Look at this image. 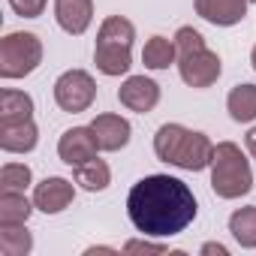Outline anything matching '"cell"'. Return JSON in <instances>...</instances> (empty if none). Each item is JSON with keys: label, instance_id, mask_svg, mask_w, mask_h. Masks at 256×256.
Wrapping results in <instances>:
<instances>
[{"label": "cell", "instance_id": "6da1fadb", "mask_svg": "<svg viewBox=\"0 0 256 256\" xmlns=\"http://www.w3.org/2000/svg\"><path fill=\"white\" fill-rule=\"evenodd\" d=\"M199 214V202L181 178L172 175H145L126 193V217L151 238L181 235Z\"/></svg>", "mask_w": 256, "mask_h": 256}, {"label": "cell", "instance_id": "7a4b0ae2", "mask_svg": "<svg viewBox=\"0 0 256 256\" xmlns=\"http://www.w3.org/2000/svg\"><path fill=\"white\" fill-rule=\"evenodd\" d=\"M154 154H157V160H163L175 169L202 172L211 166L214 142L205 133L190 130L184 124H163L154 136Z\"/></svg>", "mask_w": 256, "mask_h": 256}, {"label": "cell", "instance_id": "3957f363", "mask_svg": "<svg viewBox=\"0 0 256 256\" xmlns=\"http://www.w3.org/2000/svg\"><path fill=\"white\" fill-rule=\"evenodd\" d=\"M133 40H136V24L124 16H108L102 18L96 30V46H94V64L102 76H124L133 66Z\"/></svg>", "mask_w": 256, "mask_h": 256}, {"label": "cell", "instance_id": "277c9868", "mask_svg": "<svg viewBox=\"0 0 256 256\" xmlns=\"http://www.w3.org/2000/svg\"><path fill=\"white\" fill-rule=\"evenodd\" d=\"M208 169H211V190L220 199H241L253 190L250 160L235 142H217Z\"/></svg>", "mask_w": 256, "mask_h": 256}, {"label": "cell", "instance_id": "5b68a950", "mask_svg": "<svg viewBox=\"0 0 256 256\" xmlns=\"http://www.w3.org/2000/svg\"><path fill=\"white\" fill-rule=\"evenodd\" d=\"M42 64V40L30 30H12L0 40V78L16 82Z\"/></svg>", "mask_w": 256, "mask_h": 256}, {"label": "cell", "instance_id": "8992f818", "mask_svg": "<svg viewBox=\"0 0 256 256\" xmlns=\"http://www.w3.org/2000/svg\"><path fill=\"white\" fill-rule=\"evenodd\" d=\"M96 100V82L88 70H66L54 82V102L60 112L78 114L88 112Z\"/></svg>", "mask_w": 256, "mask_h": 256}, {"label": "cell", "instance_id": "52a82bcc", "mask_svg": "<svg viewBox=\"0 0 256 256\" xmlns=\"http://www.w3.org/2000/svg\"><path fill=\"white\" fill-rule=\"evenodd\" d=\"M178 72H181V82L187 88H211L220 72H223V64H220V54L211 52V48H202L196 54H187V58H178Z\"/></svg>", "mask_w": 256, "mask_h": 256}, {"label": "cell", "instance_id": "ba28073f", "mask_svg": "<svg viewBox=\"0 0 256 256\" xmlns=\"http://www.w3.org/2000/svg\"><path fill=\"white\" fill-rule=\"evenodd\" d=\"M88 126L94 130V139H96L100 151H108V154H114V151H124L126 145H130V136H133V126H130V120H126V118H120V114H112V112H102V114H96V118H94Z\"/></svg>", "mask_w": 256, "mask_h": 256}, {"label": "cell", "instance_id": "9c48e42d", "mask_svg": "<svg viewBox=\"0 0 256 256\" xmlns=\"http://www.w3.org/2000/svg\"><path fill=\"white\" fill-rule=\"evenodd\" d=\"M118 102L136 114H148L160 102V84L148 76H130L118 88Z\"/></svg>", "mask_w": 256, "mask_h": 256}, {"label": "cell", "instance_id": "30bf717a", "mask_svg": "<svg viewBox=\"0 0 256 256\" xmlns=\"http://www.w3.org/2000/svg\"><path fill=\"white\" fill-rule=\"evenodd\" d=\"M100 151L96 139H94V130L90 126H70V130L60 133L58 139V157L66 163V166H82L88 160H94Z\"/></svg>", "mask_w": 256, "mask_h": 256}, {"label": "cell", "instance_id": "8fae6325", "mask_svg": "<svg viewBox=\"0 0 256 256\" xmlns=\"http://www.w3.org/2000/svg\"><path fill=\"white\" fill-rule=\"evenodd\" d=\"M76 199V184L60 178V175H48L34 187V205L42 214H60L64 208H70Z\"/></svg>", "mask_w": 256, "mask_h": 256}, {"label": "cell", "instance_id": "7c38bea8", "mask_svg": "<svg viewBox=\"0 0 256 256\" xmlns=\"http://www.w3.org/2000/svg\"><path fill=\"white\" fill-rule=\"evenodd\" d=\"M196 16L214 28H235L244 22L250 0H193Z\"/></svg>", "mask_w": 256, "mask_h": 256}, {"label": "cell", "instance_id": "4fadbf2b", "mask_svg": "<svg viewBox=\"0 0 256 256\" xmlns=\"http://www.w3.org/2000/svg\"><path fill=\"white\" fill-rule=\"evenodd\" d=\"M54 22L64 34L82 36L94 22V0H54Z\"/></svg>", "mask_w": 256, "mask_h": 256}, {"label": "cell", "instance_id": "5bb4252c", "mask_svg": "<svg viewBox=\"0 0 256 256\" xmlns=\"http://www.w3.org/2000/svg\"><path fill=\"white\" fill-rule=\"evenodd\" d=\"M40 142V130L34 118L18 124H0V148L6 154H30Z\"/></svg>", "mask_w": 256, "mask_h": 256}, {"label": "cell", "instance_id": "9a60e30c", "mask_svg": "<svg viewBox=\"0 0 256 256\" xmlns=\"http://www.w3.org/2000/svg\"><path fill=\"white\" fill-rule=\"evenodd\" d=\"M34 118V96L16 88L0 90V124H18Z\"/></svg>", "mask_w": 256, "mask_h": 256}, {"label": "cell", "instance_id": "2e32d148", "mask_svg": "<svg viewBox=\"0 0 256 256\" xmlns=\"http://www.w3.org/2000/svg\"><path fill=\"white\" fill-rule=\"evenodd\" d=\"M226 112L235 124H250L256 120V84L244 82V84H235L226 96Z\"/></svg>", "mask_w": 256, "mask_h": 256}, {"label": "cell", "instance_id": "e0dca14e", "mask_svg": "<svg viewBox=\"0 0 256 256\" xmlns=\"http://www.w3.org/2000/svg\"><path fill=\"white\" fill-rule=\"evenodd\" d=\"M72 181L82 190H88V193H102L112 184V169H108L106 160L94 157V160H88V163H82V166L72 169Z\"/></svg>", "mask_w": 256, "mask_h": 256}, {"label": "cell", "instance_id": "ac0fdd59", "mask_svg": "<svg viewBox=\"0 0 256 256\" xmlns=\"http://www.w3.org/2000/svg\"><path fill=\"white\" fill-rule=\"evenodd\" d=\"M142 64L148 70H169L172 64H178V52H175V40L169 36H151L142 48Z\"/></svg>", "mask_w": 256, "mask_h": 256}, {"label": "cell", "instance_id": "d6986e66", "mask_svg": "<svg viewBox=\"0 0 256 256\" xmlns=\"http://www.w3.org/2000/svg\"><path fill=\"white\" fill-rule=\"evenodd\" d=\"M229 232L244 250H256V205L235 208L229 214Z\"/></svg>", "mask_w": 256, "mask_h": 256}, {"label": "cell", "instance_id": "ffe728a7", "mask_svg": "<svg viewBox=\"0 0 256 256\" xmlns=\"http://www.w3.org/2000/svg\"><path fill=\"white\" fill-rule=\"evenodd\" d=\"M34 250V235L28 223H0V253L4 256H28Z\"/></svg>", "mask_w": 256, "mask_h": 256}, {"label": "cell", "instance_id": "44dd1931", "mask_svg": "<svg viewBox=\"0 0 256 256\" xmlns=\"http://www.w3.org/2000/svg\"><path fill=\"white\" fill-rule=\"evenodd\" d=\"M34 199H28L24 193L16 190H0V223H28L34 214Z\"/></svg>", "mask_w": 256, "mask_h": 256}, {"label": "cell", "instance_id": "7402d4cb", "mask_svg": "<svg viewBox=\"0 0 256 256\" xmlns=\"http://www.w3.org/2000/svg\"><path fill=\"white\" fill-rule=\"evenodd\" d=\"M30 184H34V172H30L28 163H6L4 169H0V190L24 193Z\"/></svg>", "mask_w": 256, "mask_h": 256}, {"label": "cell", "instance_id": "603a6c76", "mask_svg": "<svg viewBox=\"0 0 256 256\" xmlns=\"http://www.w3.org/2000/svg\"><path fill=\"white\" fill-rule=\"evenodd\" d=\"M124 253L126 256H184V250H169L166 244H157V241H151V235H145V238H130L124 244Z\"/></svg>", "mask_w": 256, "mask_h": 256}, {"label": "cell", "instance_id": "cb8c5ba5", "mask_svg": "<svg viewBox=\"0 0 256 256\" xmlns=\"http://www.w3.org/2000/svg\"><path fill=\"white\" fill-rule=\"evenodd\" d=\"M172 40H175V52H178V58H187V54H196V52L208 48V46H205V36H202L196 28H190V24L178 28Z\"/></svg>", "mask_w": 256, "mask_h": 256}, {"label": "cell", "instance_id": "d4e9b609", "mask_svg": "<svg viewBox=\"0 0 256 256\" xmlns=\"http://www.w3.org/2000/svg\"><path fill=\"white\" fill-rule=\"evenodd\" d=\"M46 4H48V0H10L12 12L22 16V18H40L46 12Z\"/></svg>", "mask_w": 256, "mask_h": 256}, {"label": "cell", "instance_id": "484cf974", "mask_svg": "<svg viewBox=\"0 0 256 256\" xmlns=\"http://www.w3.org/2000/svg\"><path fill=\"white\" fill-rule=\"evenodd\" d=\"M199 253H202V256H229V247H223L220 241H205V244L199 247Z\"/></svg>", "mask_w": 256, "mask_h": 256}, {"label": "cell", "instance_id": "4316f807", "mask_svg": "<svg viewBox=\"0 0 256 256\" xmlns=\"http://www.w3.org/2000/svg\"><path fill=\"white\" fill-rule=\"evenodd\" d=\"M244 145H247V154L256 160V126H250L247 136H244Z\"/></svg>", "mask_w": 256, "mask_h": 256}, {"label": "cell", "instance_id": "83f0119b", "mask_svg": "<svg viewBox=\"0 0 256 256\" xmlns=\"http://www.w3.org/2000/svg\"><path fill=\"white\" fill-rule=\"evenodd\" d=\"M94 253H118V250H112V247H88L84 250V256H94Z\"/></svg>", "mask_w": 256, "mask_h": 256}, {"label": "cell", "instance_id": "f1b7e54d", "mask_svg": "<svg viewBox=\"0 0 256 256\" xmlns=\"http://www.w3.org/2000/svg\"><path fill=\"white\" fill-rule=\"evenodd\" d=\"M250 64H253V70H256V46H253V52H250Z\"/></svg>", "mask_w": 256, "mask_h": 256}]
</instances>
